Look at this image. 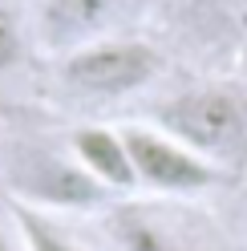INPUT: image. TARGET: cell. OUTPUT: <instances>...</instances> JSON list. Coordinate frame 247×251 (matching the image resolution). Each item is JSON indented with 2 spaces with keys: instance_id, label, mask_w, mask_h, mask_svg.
<instances>
[{
  "instance_id": "6da1fadb",
  "label": "cell",
  "mask_w": 247,
  "mask_h": 251,
  "mask_svg": "<svg viewBox=\"0 0 247 251\" xmlns=\"http://www.w3.org/2000/svg\"><path fill=\"white\" fill-rule=\"evenodd\" d=\"M0 178L17 207L28 211H98L110 207L114 195L85 175L69 146H53L41 138H12L0 150Z\"/></svg>"
},
{
  "instance_id": "7a4b0ae2",
  "label": "cell",
  "mask_w": 247,
  "mask_h": 251,
  "mask_svg": "<svg viewBox=\"0 0 247 251\" xmlns=\"http://www.w3.org/2000/svg\"><path fill=\"white\" fill-rule=\"evenodd\" d=\"M154 126L178 138L211 166H247V93L231 85H195L154 109Z\"/></svg>"
},
{
  "instance_id": "3957f363",
  "label": "cell",
  "mask_w": 247,
  "mask_h": 251,
  "mask_svg": "<svg viewBox=\"0 0 247 251\" xmlns=\"http://www.w3.org/2000/svg\"><path fill=\"white\" fill-rule=\"evenodd\" d=\"M53 61H57V89L85 105L126 101L158 81L166 65L150 41H134V37H105Z\"/></svg>"
},
{
  "instance_id": "277c9868",
  "label": "cell",
  "mask_w": 247,
  "mask_h": 251,
  "mask_svg": "<svg viewBox=\"0 0 247 251\" xmlns=\"http://www.w3.org/2000/svg\"><path fill=\"white\" fill-rule=\"evenodd\" d=\"M122 138H126V146H130L138 191L178 195L182 199V195L215 191V186L227 178L219 166H211L207 158H198L195 150H187L178 138L158 130L154 122H146V126H122Z\"/></svg>"
},
{
  "instance_id": "5b68a950",
  "label": "cell",
  "mask_w": 247,
  "mask_h": 251,
  "mask_svg": "<svg viewBox=\"0 0 247 251\" xmlns=\"http://www.w3.org/2000/svg\"><path fill=\"white\" fill-rule=\"evenodd\" d=\"M142 0H33V41L49 57L118 37V25Z\"/></svg>"
},
{
  "instance_id": "8992f818",
  "label": "cell",
  "mask_w": 247,
  "mask_h": 251,
  "mask_svg": "<svg viewBox=\"0 0 247 251\" xmlns=\"http://www.w3.org/2000/svg\"><path fill=\"white\" fill-rule=\"evenodd\" d=\"M73 158L85 166V175L98 186H105L110 195H130L138 191L130 146L122 138V126H77L69 134Z\"/></svg>"
},
{
  "instance_id": "52a82bcc",
  "label": "cell",
  "mask_w": 247,
  "mask_h": 251,
  "mask_svg": "<svg viewBox=\"0 0 247 251\" xmlns=\"http://www.w3.org/2000/svg\"><path fill=\"white\" fill-rule=\"evenodd\" d=\"M105 235H110V247L114 251H182V243L166 231L150 211L134 207H110L105 215Z\"/></svg>"
},
{
  "instance_id": "ba28073f",
  "label": "cell",
  "mask_w": 247,
  "mask_h": 251,
  "mask_svg": "<svg viewBox=\"0 0 247 251\" xmlns=\"http://www.w3.org/2000/svg\"><path fill=\"white\" fill-rule=\"evenodd\" d=\"M28 49H33V21L17 0H0V77L21 73Z\"/></svg>"
},
{
  "instance_id": "9c48e42d",
  "label": "cell",
  "mask_w": 247,
  "mask_h": 251,
  "mask_svg": "<svg viewBox=\"0 0 247 251\" xmlns=\"http://www.w3.org/2000/svg\"><path fill=\"white\" fill-rule=\"evenodd\" d=\"M12 219H17V227H21L25 251H81L73 239H65V235L49 223V215H41V211H28V207H17V202H12Z\"/></svg>"
},
{
  "instance_id": "30bf717a",
  "label": "cell",
  "mask_w": 247,
  "mask_h": 251,
  "mask_svg": "<svg viewBox=\"0 0 247 251\" xmlns=\"http://www.w3.org/2000/svg\"><path fill=\"white\" fill-rule=\"evenodd\" d=\"M0 251H25L21 227H17V219H12V207L0 211Z\"/></svg>"
},
{
  "instance_id": "8fae6325",
  "label": "cell",
  "mask_w": 247,
  "mask_h": 251,
  "mask_svg": "<svg viewBox=\"0 0 247 251\" xmlns=\"http://www.w3.org/2000/svg\"><path fill=\"white\" fill-rule=\"evenodd\" d=\"M235 69H239V77L247 81V41L239 45V57H235Z\"/></svg>"
}]
</instances>
